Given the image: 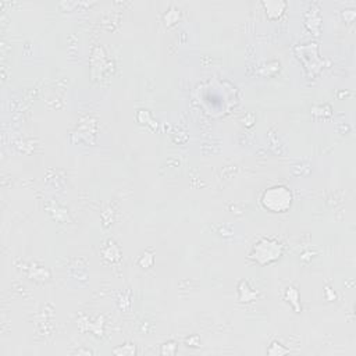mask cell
Listing matches in <instances>:
<instances>
[{
  "instance_id": "1",
  "label": "cell",
  "mask_w": 356,
  "mask_h": 356,
  "mask_svg": "<svg viewBox=\"0 0 356 356\" xmlns=\"http://www.w3.org/2000/svg\"><path fill=\"white\" fill-rule=\"evenodd\" d=\"M292 195L285 186H273L261 196V203L271 211H285L291 206Z\"/></svg>"
}]
</instances>
